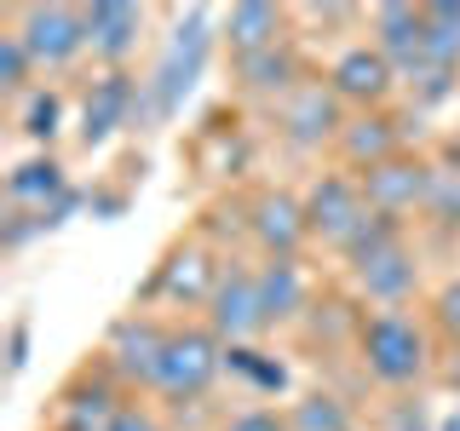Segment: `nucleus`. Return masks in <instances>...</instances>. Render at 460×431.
Instances as JSON below:
<instances>
[{"instance_id": "26", "label": "nucleus", "mask_w": 460, "mask_h": 431, "mask_svg": "<svg viewBox=\"0 0 460 431\" xmlns=\"http://www.w3.org/2000/svg\"><path fill=\"white\" fill-rule=\"evenodd\" d=\"M402 92L414 98L420 110L431 104H449V98L460 92V69H438V64H414L409 75H402Z\"/></svg>"}, {"instance_id": "6", "label": "nucleus", "mask_w": 460, "mask_h": 431, "mask_svg": "<svg viewBox=\"0 0 460 431\" xmlns=\"http://www.w3.org/2000/svg\"><path fill=\"white\" fill-rule=\"evenodd\" d=\"M323 81H328V92H334L351 115H363V110H385V104H392V98L402 92L397 64H392V57H385L380 47H374V40H345V47L328 57Z\"/></svg>"}, {"instance_id": "30", "label": "nucleus", "mask_w": 460, "mask_h": 431, "mask_svg": "<svg viewBox=\"0 0 460 431\" xmlns=\"http://www.w3.org/2000/svg\"><path fill=\"white\" fill-rule=\"evenodd\" d=\"M110 431H162V420H155L144 402H127V409L115 414V426H110Z\"/></svg>"}, {"instance_id": "13", "label": "nucleus", "mask_w": 460, "mask_h": 431, "mask_svg": "<svg viewBox=\"0 0 460 431\" xmlns=\"http://www.w3.org/2000/svg\"><path fill=\"white\" fill-rule=\"evenodd\" d=\"M138 104H144V81L133 69H104L93 86H86V104H81V144L98 150L110 144L121 127L138 121Z\"/></svg>"}, {"instance_id": "27", "label": "nucleus", "mask_w": 460, "mask_h": 431, "mask_svg": "<svg viewBox=\"0 0 460 431\" xmlns=\"http://www.w3.org/2000/svg\"><path fill=\"white\" fill-rule=\"evenodd\" d=\"M426 219L443 230H460V172L443 162H438V179H431V196H426Z\"/></svg>"}, {"instance_id": "8", "label": "nucleus", "mask_w": 460, "mask_h": 431, "mask_svg": "<svg viewBox=\"0 0 460 431\" xmlns=\"http://www.w3.org/2000/svg\"><path fill=\"white\" fill-rule=\"evenodd\" d=\"M351 121V110L340 104L334 92H328V81H299L294 92L277 104V133L288 150H323V144H340V127Z\"/></svg>"}, {"instance_id": "23", "label": "nucleus", "mask_w": 460, "mask_h": 431, "mask_svg": "<svg viewBox=\"0 0 460 431\" xmlns=\"http://www.w3.org/2000/svg\"><path fill=\"white\" fill-rule=\"evenodd\" d=\"M35 75H40V69H35V57H29V47L18 40V29L6 23V29H0V92L23 104V98L35 92Z\"/></svg>"}, {"instance_id": "31", "label": "nucleus", "mask_w": 460, "mask_h": 431, "mask_svg": "<svg viewBox=\"0 0 460 431\" xmlns=\"http://www.w3.org/2000/svg\"><path fill=\"white\" fill-rule=\"evenodd\" d=\"M6 368L12 374H23V363H29V322H12V345H6Z\"/></svg>"}, {"instance_id": "7", "label": "nucleus", "mask_w": 460, "mask_h": 431, "mask_svg": "<svg viewBox=\"0 0 460 431\" xmlns=\"http://www.w3.org/2000/svg\"><path fill=\"white\" fill-rule=\"evenodd\" d=\"M201 322L213 328L225 345H253L265 334V305H259V265H242V259H225L219 282H213V299L201 311Z\"/></svg>"}, {"instance_id": "33", "label": "nucleus", "mask_w": 460, "mask_h": 431, "mask_svg": "<svg viewBox=\"0 0 460 431\" xmlns=\"http://www.w3.org/2000/svg\"><path fill=\"white\" fill-rule=\"evenodd\" d=\"M438 431H460V402H455V409H449V414L438 420Z\"/></svg>"}, {"instance_id": "14", "label": "nucleus", "mask_w": 460, "mask_h": 431, "mask_svg": "<svg viewBox=\"0 0 460 431\" xmlns=\"http://www.w3.org/2000/svg\"><path fill=\"white\" fill-rule=\"evenodd\" d=\"M144 29H150V12L127 6V0H93L86 6V52L104 69H127L133 52L144 47Z\"/></svg>"}, {"instance_id": "4", "label": "nucleus", "mask_w": 460, "mask_h": 431, "mask_svg": "<svg viewBox=\"0 0 460 431\" xmlns=\"http://www.w3.org/2000/svg\"><path fill=\"white\" fill-rule=\"evenodd\" d=\"M299 201H305V224H311V242L328 253H345L357 236H363V224L374 219L368 196H363V179L345 167H328L316 172V179L299 190Z\"/></svg>"}, {"instance_id": "11", "label": "nucleus", "mask_w": 460, "mask_h": 431, "mask_svg": "<svg viewBox=\"0 0 460 431\" xmlns=\"http://www.w3.org/2000/svg\"><path fill=\"white\" fill-rule=\"evenodd\" d=\"M167 334H172V322H155V316H144V311L121 316L104 339V368L121 385H144V391H150L155 368H162V351H167Z\"/></svg>"}, {"instance_id": "16", "label": "nucleus", "mask_w": 460, "mask_h": 431, "mask_svg": "<svg viewBox=\"0 0 460 431\" xmlns=\"http://www.w3.org/2000/svg\"><path fill=\"white\" fill-rule=\"evenodd\" d=\"M294 40V6H270V0H236L230 12H219V47L230 57H253Z\"/></svg>"}, {"instance_id": "29", "label": "nucleus", "mask_w": 460, "mask_h": 431, "mask_svg": "<svg viewBox=\"0 0 460 431\" xmlns=\"http://www.w3.org/2000/svg\"><path fill=\"white\" fill-rule=\"evenodd\" d=\"M225 431H288V409H270V402H253V409H236L225 420Z\"/></svg>"}, {"instance_id": "22", "label": "nucleus", "mask_w": 460, "mask_h": 431, "mask_svg": "<svg viewBox=\"0 0 460 431\" xmlns=\"http://www.w3.org/2000/svg\"><path fill=\"white\" fill-rule=\"evenodd\" d=\"M288 431H357V414L334 391H305L288 402Z\"/></svg>"}, {"instance_id": "24", "label": "nucleus", "mask_w": 460, "mask_h": 431, "mask_svg": "<svg viewBox=\"0 0 460 431\" xmlns=\"http://www.w3.org/2000/svg\"><path fill=\"white\" fill-rule=\"evenodd\" d=\"M225 374L248 380L253 391H282V385H288V368L277 363V356L253 351V345H225Z\"/></svg>"}, {"instance_id": "18", "label": "nucleus", "mask_w": 460, "mask_h": 431, "mask_svg": "<svg viewBox=\"0 0 460 431\" xmlns=\"http://www.w3.org/2000/svg\"><path fill=\"white\" fill-rule=\"evenodd\" d=\"M121 409H127L121 380L98 363V368H86L75 385H64V397H58V431H110Z\"/></svg>"}, {"instance_id": "20", "label": "nucleus", "mask_w": 460, "mask_h": 431, "mask_svg": "<svg viewBox=\"0 0 460 431\" xmlns=\"http://www.w3.org/2000/svg\"><path fill=\"white\" fill-rule=\"evenodd\" d=\"M259 305H265V334L305 322L316 311L305 265H299V259H265V265H259Z\"/></svg>"}, {"instance_id": "28", "label": "nucleus", "mask_w": 460, "mask_h": 431, "mask_svg": "<svg viewBox=\"0 0 460 431\" xmlns=\"http://www.w3.org/2000/svg\"><path fill=\"white\" fill-rule=\"evenodd\" d=\"M426 316H431V334H443L449 345H460V270L438 287V294H431Z\"/></svg>"}, {"instance_id": "25", "label": "nucleus", "mask_w": 460, "mask_h": 431, "mask_svg": "<svg viewBox=\"0 0 460 431\" xmlns=\"http://www.w3.org/2000/svg\"><path fill=\"white\" fill-rule=\"evenodd\" d=\"M18 127H23V138H35V144H52L58 138V127H64V92L58 86H35V92L18 104Z\"/></svg>"}, {"instance_id": "32", "label": "nucleus", "mask_w": 460, "mask_h": 431, "mask_svg": "<svg viewBox=\"0 0 460 431\" xmlns=\"http://www.w3.org/2000/svg\"><path fill=\"white\" fill-rule=\"evenodd\" d=\"M443 385L460 391V345H449V356H443Z\"/></svg>"}, {"instance_id": "1", "label": "nucleus", "mask_w": 460, "mask_h": 431, "mask_svg": "<svg viewBox=\"0 0 460 431\" xmlns=\"http://www.w3.org/2000/svg\"><path fill=\"white\" fill-rule=\"evenodd\" d=\"M357 368L385 391H409L431 374V328L409 311H363L351 334Z\"/></svg>"}, {"instance_id": "17", "label": "nucleus", "mask_w": 460, "mask_h": 431, "mask_svg": "<svg viewBox=\"0 0 460 431\" xmlns=\"http://www.w3.org/2000/svg\"><path fill=\"white\" fill-rule=\"evenodd\" d=\"M299 81H311V75H305V64H299L294 40H282V47H270V52H253V57H230V86H236L242 98H253V104L277 110Z\"/></svg>"}, {"instance_id": "19", "label": "nucleus", "mask_w": 460, "mask_h": 431, "mask_svg": "<svg viewBox=\"0 0 460 431\" xmlns=\"http://www.w3.org/2000/svg\"><path fill=\"white\" fill-rule=\"evenodd\" d=\"M363 23H368V40L397 64V75H409V69L420 64V47H426V6H414V0H380V6L363 12Z\"/></svg>"}, {"instance_id": "9", "label": "nucleus", "mask_w": 460, "mask_h": 431, "mask_svg": "<svg viewBox=\"0 0 460 431\" xmlns=\"http://www.w3.org/2000/svg\"><path fill=\"white\" fill-rule=\"evenodd\" d=\"M225 259L208 248L201 236H184L162 265H155V282H150V299H162L172 311H208L213 299V282H219Z\"/></svg>"}, {"instance_id": "2", "label": "nucleus", "mask_w": 460, "mask_h": 431, "mask_svg": "<svg viewBox=\"0 0 460 431\" xmlns=\"http://www.w3.org/2000/svg\"><path fill=\"white\" fill-rule=\"evenodd\" d=\"M225 374V339L213 334L208 322H172L167 334V351H162V368H155L150 391L162 402H179L190 409L213 391V380Z\"/></svg>"}, {"instance_id": "5", "label": "nucleus", "mask_w": 460, "mask_h": 431, "mask_svg": "<svg viewBox=\"0 0 460 431\" xmlns=\"http://www.w3.org/2000/svg\"><path fill=\"white\" fill-rule=\"evenodd\" d=\"M6 23L18 29L40 75H64L86 57V6H64V0H35V6L6 12Z\"/></svg>"}, {"instance_id": "21", "label": "nucleus", "mask_w": 460, "mask_h": 431, "mask_svg": "<svg viewBox=\"0 0 460 431\" xmlns=\"http://www.w3.org/2000/svg\"><path fill=\"white\" fill-rule=\"evenodd\" d=\"M6 196H12V207L35 213V219L47 224V219H52V213H47V201H69V179H64V167H58V155H35V162L12 167Z\"/></svg>"}, {"instance_id": "3", "label": "nucleus", "mask_w": 460, "mask_h": 431, "mask_svg": "<svg viewBox=\"0 0 460 431\" xmlns=\"http://www.w3.org/2000/svg\"><path fill=\"white\" fill-rule=\"evenodd\" d=\"M219 47V18L213 12H184V23L172 29V40H167V57H162V69H155L150 81H144V104H138V115L150 110V115H167L184 104V92L196 86V75L208 69V52Z\"/></svg>"}, {"instance_id": "15", "label": "nucleus", "mask_w": 460, "mask_h": 431, "mask_svg": "<svg viewBox=\"0 0 460 431\" xmlns=\"http://www.w3.org/2000/svg\"><path fill=\"white\" fill-rule=\"evenodd\" d=\"M402 150H409V127H402V115H392V110L351 115V121L340 127V144H334L345 172H368V167L392 162V155H402Z\"/></svg>"}, {"instance_id": "12", "label": "nucleus", "mask_w": 460, "mask_h": 431, "mask_svg": "<svg viewBox=\"0 0 460 431\" xmlns=\"http://www.w3.org/2000/svg\"><path fill=\"white\" fill-rule=\"evenodd\" d=\"M248 242L265 259H299L311 242V224H305V201L294 190H282V184H270V190H259L248 201Z\"/></svg>"}, {"instance_id": "10", "label": "nucleus", "mask_w": 460, "mask_h": 431, "mask_svg": "<svg viewBox=\"0 0 460 431\" xmlns=\"http://www.w3.org/2000/svg\"><path fill=\"white\" fill-rule=\"evenodd\" d=\"M357 179H363V196H368L374 213L409 224V213H426V196H431V179H438V162H431V155L402 150V155H392V162L357 172Z\"/></svg>"}]
</instances>
